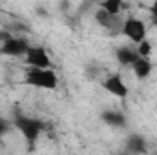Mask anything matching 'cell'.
<instances>
[{
  "label": "cell",
  "instance_id": "obj_1",
  "mask_svg": "<svg viewBox=\"0 0 157 155\" xmlns=\"http://www.w3.org/2000/svg\"><path fill=\"white\" fill-rule=\"evenodd\" d=\"M26 84L35 86V88H44V89H55L59 84L57 73L49 68V70H39V68H28L26 70Z\"/></svg>",
  "mask_w": 157,
  "mask_h": 155
},
{
  "label": "cell",
  "instance_id": "obj_2",
  "mask_svg": "<svg viewBox=\"0 0 157 155\" xmlns=\"http://www.w3.org/2000/svg\"><path fill=\"white\" fill-rule=\"evenodd\" d=\"M15 128L24 135V139L33 144L39 135L44 131V122L39 120V119H33V117H24V115H18L15 119Z\"/></svg>",
  "mask_w": 157,
  "mask_h": 155
},
{
  "label": "cell",
  "instance_id": "obj_3",
  "mask_svg": "<svg viewBox=\"0 0 157 155\" xmlns=\"http://www.w3.org/2000/svg\"><path fill=\"white\" fill-rule=\"evenodd\" d=\"M122 33L132 40L133 44H141L143 40H146V26L143 20L135 18V17H128L122 24Z\"/></svg>",
  "mask_w": 157,
  "mask_h": 155
},
{
  "label": "cell",
  "instance_id": "obj_4",
  "mask_svg": "<svg viewBox=\"0 0 157 155\" xmlns=\"http://www.w3.org/2000/svg\"><path fill=\"white\" fill-rule=\"evenodd\" d=\"M26 62L29 68H39V70H49V55L42 46L29 47L26 55Z\"/></svg>",
  "mask_w": 157,
  "mask_h": 155
},
{
  "label": "cell",
  "instance_id": "obj_5",
  "mask_svg": "<svg viewBox=\"0 0 157 155\" xmlns=\"http://www.w3.org/2000/svg\"><path fill=\"white\" fill-rule=\"evenodd\" d=\"M28 51H29V46L22 39H9L0 46V53L11 55V57H22V55H28Z\"/></svg>",
  "mask_w": 157,
  "mask_h": 155
},
{
  "label": "cell",
  "instance_id": "obj_6",
  "mask_svg": "<svg viewBox=\"0 0 157 155\" xmlns=\"http://www.w3.org/2000/svg\"><path fill=\"white\" fill-rule=\"evenodd\" d=\"M102 88L106 91H110L112 95H115L119 99H126L128 97V86L124 84V80L121 75H110L102 82Z\"/></svg>",
  "mask_w": 157,
  "mask_h": 155
},
{
  "label": "cell",
  "instance_id": "obj_7",
  "mask_svg": "<svg viewBox=\"0 0 157 155\" xmlns=\"http://www.w3.org/2000/svg\"><path fill=\"white\" fill-rule=\"evenodd\" d=\"M124 150H126L130 155H144L146 152H148V144H146V141H144L143 135L133 133V135H130V137L126 139Z\"/></svg>",
  "mask_w": 157,
  "mask_h": 155
},
{
  "label": "cell",
  "instance_id": "obj_8",
  "mask_svg": "<svg viewBox=\"0 0 157 155\" xmlns=\"http://www.w3.org/2000/svg\"><path fill=\"white\" fill-rule=\"evenodd\" d=\"M101 119L108 124V126H113V128H124L126 126V117L122 115L121 112H102L101 113Z\"/></svg>",
  "mask_w": 157,
  "mask_h": 155
},
{
  "label": "cell",
  "instance_id": "obj_9",
  "mask_svg": "<svg viewBox=\"0 0 157 155\" xmlns=\"http://www.w3.org/2000/svg\"><path fill=\"white\" fill-rule=\"evenodd\" d=\"M133 73H135V77L137 78H146V77H150V73H152V70H154V66H152V62L148 60V59H137L135 62H133Z\"/></svg>",
  "mask_w": 157,
  "mask_h": 155
},
{
  "label": "cell",
  "instance_id": "obj_10",
  "mask_svg": "<svg viewBox=\"0 0 157 155\" xmlns=\"http://www.w3.org/2000/svg\"><path fill=\"white\" fill-rule=\"evenodd\" d=\"M137 59H139V55L135 49H130V47H119L117 49V60L122 66H133V62Z\"/></svg>",
  "mask_w": 157,
  "mask_h": 155
},
{
  "label": "cell",
  "instance_id": "obj_11",
  "mask_svg": "<svg viewBox=\"0 0 157 155\" xmlns=\"http://www.w3.org/2000/svg\"><path fill=\"white\" fill-rule=\"evenodd\" d=\"M101 9L106 11L112 17H117L119 13H121V9H122V2L121 0H104L101 4Z\"/></svg>",
  "mask_w": 157,
  "mask_h": 155
},
{
  "label": "cell",
  "instance_id": "obj_12",
  "mask_svg": "<svg viewBox=\"0 0 157 155\" xmlns=\"http://www.w3.org/2000/svg\"><path fill=\"white\" fill-rule=\"evenodd\" d=\"M95 18H97V22H99L102 28H115L117 17H112V15H108V13L102 11V9H99V11L95 13Z\"/></svg>",
  "mask_w": 157,
  "mask_h": 155
},
{
  "label": "cell",
  "instance_id": "obj_13",
  "mask_svg": "<svg viewBox=\"0 0 157 155\" xmlns=\"http://www.w3.org/2000/svg\"><path fill=\"white\" fill-rule=\"evenodd\" d=\"M150 53H152V44H150L148 40H143V42L137 46V55H139L141 59H148Z\"/></svg>",
  "mask_w": 157,
  "mask_h": 155
},
{
  "label": "cell",
  "instance_id": "obj_14",
  "mask_svg": "<svg viewBox=\"0 0 157 155\" xmlns=\"http://www.w3.org/2000/svg\"><path fill=\"white\" fill-rule=\"evenodd\" d=\"M7 131H9V122H7L6 119H2V117H0V137H2V135H6Z\"/></svg>",
  "mask_w": 157,
  "mask_h": 155
},
{
  "label": "cell",
  "instance_id": "obj_15",
  "mask_svg": "<svg viewBox=\"0 0 157 155\" xmlns=\"http://www.w3.org/2000/svg\"><path fill=\"white\" fill-rule=\"evenodd\" d=\"M152 20H154V24L157 26V2L152 4Z\"/></svg>",
  "mask_w": 157,
  "mask_h": 155
},
{
  "label": "cell",
  "instance_id": "obj_16",
  "mask_svg": "<svg viewBox=\"0 0 157 155\" xmlns=\"http://www.w3.org/2000/svg\"><path fill=\"white\" fill-rule=\"evenodd\" d=\"M9 39H11V37H9V33H7V31H0V42H2V44H4V42H7Z\"/></svg>",
  "mask_w": 157,
  "mask_h": 155
},
{
  "label": "cell",
  "instance_id": "obj_17",
  "mask_svg": "<svg viewBox=\"0 0 157 155\" xmlns=\"http://www.w3.org/2000/svg\"><path fill=\"white\" fill-rule=\"evenodd\" d=\"M115 155H130V153H128V152L124 150V152H119V153H115Z\"/></svg>",
  "mask_w": 157,
  "mask_h": 155
}]
</instances>
